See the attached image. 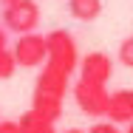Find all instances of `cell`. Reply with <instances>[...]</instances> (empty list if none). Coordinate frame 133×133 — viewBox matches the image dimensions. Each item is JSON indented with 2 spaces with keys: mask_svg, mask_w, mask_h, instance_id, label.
<instances>
[{
  "mask_svg": "<svg viewBox=\"0 0 133 133\" xmlns=\"http://www.w3.org/2000/svg\"><path fill=\"white\" fill-rule=\"evenodd\" d=\"M0 48H9V40H6V28L0 26Z\"/></svg>",
  "mask_w": 133,
  "mask_h": 133,
  "instance_id": "5bb4252c",
  "label": "cell"
},
{
  "mask_svg": "<svg viewBox=\"0 0 133 133\" xmlns=\"http://www.w3.org/2000/svg\"><path fill=\"white\" fill-rule=\"evenodd\" d=\"M3 23L14 34H31L37 28V23H40V6L34 0H17V3L6 6Z\"/></svg>",
  "mask_w": 133,
  "mask_h": 133,
  "instance_id": "277c9868",
  "label": "cell"
},
{
  "mask_svg": "<svg viewBox=\"0 0 133 133\" xmlns=\"http://www.w3.org/2000/svg\"><path fill=\"white\" fill-rule=\"evenodd\" d=\"M68 11H71V17H77L82 23L96 20L102 14V0H68Z\"/></svg>",
  "mask_w": 133,
  "mask_h": 133,
  "instance_id": "ba28073f",
  "label": "cell"
},
{
  "mask_svg": "<svg viewBox=\"0 0 133 133\" xmlns=\"http://www.w3.org/2000/svg\"><path fill=\"white\" fill-rule=\"evenodd\" d=\"M105 116H108V122H113V125H130L133 122V88H122V91L110 94Z\"/></svg>",
  "mask_w": 133,
  "mask_h": 133,
  "instance_id": "52a82bcc",
  "label": "cell"
},
{
  "mask_svg": "<svg viewBox=\"0 0 133 133\" xmlns=\"http://www.w3.org/2000/svg\"><path fill=\"white\" fill-rule=\"evenodd\" d=\"M62 133H88V130H82V128H68V130H62Z\"/></svg>",
  "mask_w": 133,
  "mask_h": 133,
  "instance_id": "9a60e30c",
  "label": "cell"
},
{
  "mask_svg": "<svg viewBox=\"0 0 133 133\" xmlns=\"http://www.w3.org/2000/svg\"><path fill=\"white\" fill-rule=\"evenodd\" d=\"M79 79L91 82V85H108L110 74H113V59L105 51H91L79 59Z\"/></svg>",
  "mask_w": 133,
  "mask_h": 133,
  "instance_id": "8992f818",
  "label": "cell"
},
{
  "mask_svg": "<svg viewBox=\"0 0 133 133\" xmlns=\"http://www.w3.org/2000/svg\"><path fill=\"white\" fill-rule=\"evenodd\" d=\"M14 59H17V68H37L48 59V45H45V37L43 34H20L17 43H14Z\"/></svg>",
  "mask_w": 133,
  "mask_h": 133,
  "instance_id": "5b68a950",
  "label": "cell"
},
{
  "mask_svg": "<svg viewBox=\"0 0 133 133\" xmlns=\"http://www.w3.org/2000/svg\"><path fill=\"white\" fill-rule=\"evenodd\" d=\"M125 133H133V122H130V125H128V130H125Z\"/></svg>",
  "mask_w": 133,
  "mask_h": 133,
  "instance_id": "2e32d148",
  "label": "cell"
},
{
  "mask_svg": "<svg viewBox=\"0 0 133 133\" xmlns=\"http://www.w3.org/2000/svg\"><path fill=\"white\" fill-rule=\"evenodd\" d=\"M116 59H119V65H125V68H133V37H125V40L119 43Z\"/></svg>",
  "mask_w": 133,
  "mask_h": 133,
  "instance_id": "8fae6325",
  "label": "cell"
},
{
  "mask_svg": "<svg viewBox=\"0 0 133 133\" xmlns=\"http://www.w3.org/2000/svg\"><path fill=\"white\" fill-rule=\"evenodd\" d=\"M68 94V74L59 71L57 65H45L40 71V77L34 82V94H31V110L48 122H57L62 116V99Z\"/></svg>",
  "mask_w": 133,
  "mask_h": 133,
  "instance_id": "6da1fadb",
  "label": "cell"
},
{
  "mask_svg": "<svg viewBox=\"0 0 133 133\" xmlns=\"http://www.w3.org/2000/svg\"><path fill=\"white\" fill-rule=\"evenodd\" d=\"M14 71H17L14 51H11V48H0V79H9V77H14Z\"/></svg>",
  "mask_w": 133,
  "mask_h": 133,
  "instance_id": "30bf717a",
  "label": "cell"
},
{
  "mask_svg": "<svg viewBox=\"0 0 133 133\" xmlns=\"http://www.w3.org/2000/svg\"><path fill=\"white\" fill-rule=\"evenodd\" d=\"M88 133H122V130H119V125H113V122H96V125H91Z\"/></svg>",
  "mask_w": 133,
  "mask_h": 133,
  "instance_id": "7c38bea8",
  "label": "cell"
},
{
  "mask_svg": "<svg viewBox=\"0 0 133 133\" xmlns=\"http://www.w3.org/2000/svg\"><path fill=\"white\" fill-rule=\"evenodd\" d=\"M17 125H20V130L23 133H57V128H54V122H48V119H43V116H37L31 108H28L26 113L17 119Z\"/></svg>",
  "mask_w": 133,
  "mask_h": 133,
  "instance_id": "9c48e42d",
  "label": "cell"
},
{
  "mask_svg": "<svg viewBox=\"0 0 133 133\" xmlns=\"http://www.w3.org/2000/svg\"><path fill=\"white\" fill-rule=\"evenodd\" d=\"M74 102L85 116L96 119V116H105L108 113V102H110V91L105 85H91V82H82L77 79L74 82Z\"/></svg>",
  "mask_w": 133,
  "mask_h": 133,
  "instance_id": "3957f363",
  "label": "cell"
},
{
  "mask_svg": "<svg viewBox=\"0 0 133 133\" xmlns=\"http://www.w3.org/2000/svg\"><path fill=\"white\" fill-rule=\"evenodd\" d=\"M3 3H6V6H11V3H17V0H3Z\"/></svg>",
  "mask_w": 133,
  "mask_h": 133,
  "instance_id": "e0dca14e",
  "label": "cell"
},
{
  "mask_svg": "<svg viewBox=\"0 0 133 133\" xmlns=\"http://www.w3.org/2000/svg\"><path fill=\"white\" fill-rule=\"evenodd\" d=\"M0 133H23V130H20V125L14 119H3L0 122Z\"/></svg>",
  "mask_w": 133,
  "mask_h": 133,
  "instance_id": "4fadbf2b",
  "label": "cell"
},
{
  "mask_svg": "<svg viewBox=\"0 0 133 133\" xmlns=\"http://www.w3.org/2000/svg\"><path fill=\"white\" fill-rule=\"evenodd\" d=\"M45 45H48V62L57 65L59 71H65L68 77H71V71L79 68V51H77V40L71 37V31L54 28L45 37Z\"/></svg>",
  "mask_w": 133,
  "mask_h": 133,
  "instance_id": "7a4b0ae2",
  "label": "cell"
}]
</instances>
